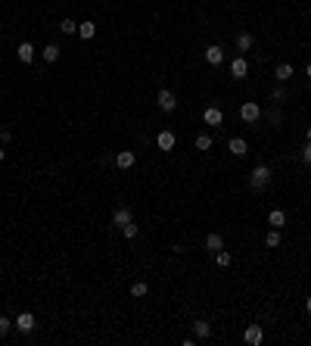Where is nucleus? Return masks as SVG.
<instances>
[{
    "label": "nucleus",
    "mask_w": 311,
    "mask_h": 346,
    "mask_svg": "<svg viewBox=\"0 0 311 346\" xmlns=\"http://www.w3.org/2000/svg\"><path fill=\"white\" fill-rule=\"evenodd\" d=\"M271 181H274V172H271V166H255V169L249 172V187H252L255 193L268 190V187H271Z\"/></svg>",
    "instance_id": "1"
},
{
    "label": "nucleus",
    "mask_w": 311,
    "mask_h": 346,
    "mask_svg": "<svg viewBox=\"0 0 311 346\" xmlns=\"http://www.w3.org/2000/svg\"><path fill=\"white\" fill-rule=\"evenodd\" d=\"M240 119H243L246 125H255V122L262 119V106L255 103V100H246V103L240 106Z\"/></svg>",
    "instance_id": "2"
},
{
    "label": "nucleus",
    "mask_w": 311,
    "mask_h": 346,
    "mask_svg": "<svg viewBox=\"0 0 311 346\" xmlns=\"http://www.w3.org/2000/svg\"><path fill=\"white\" fill-rule=\"evenodd\" d=\"M156 103H159V109H162V113H174V109H177V97L171 94L168 87H162L159 94H156Z\"/></svg>",
    "instance_id": "3"
},
{
    "label": "nucleus",
    "mask_w": 311,
    "mask_h": 346,
    "mask_svg": "<svg viewBox=\"0 0 311 346\" xmlns=\"http://www.w3.org/2000/svg\"><path fill=\"white\" fill-rule=\"evenodd\" d=\"M174 143H177V137H174L171 128H162V131L156 134V147H159L162 153H171V150H174Z\"/></svg>",
    "instance_id": "4"
},
{
    "label": "nucleus",
    "mask_w": 311,
    "mask_h": 346,
    "mask_svg": "<svg viewBox=\"0 0 311 346\" xmlns=\"http://www.w3.org/2000/svg\"><path fill=\"white\" fill-rule=\"evenodd\" d=\"M249 75V63H246V57H233L230 60V78L233 81H243Z\"/></svg>",
    "instance_id": "5"
},
{
    "label": "nucleus",
    "mask_w": 311,
    "mask_h": 346,
    "mask_svg": "<svg viewBox=\"0 0 311 346\" xmlns=\"http://www.w3.org/2000/svg\"><path fill=\"white\" fill-rule=\"evenodd\" d=\"M13 324H16V331H19V334H31L34 327H38V321H34V315H31V312H19Z\"/></svg>",
    "instance_id": "6"
},
{
    "label": "nucleus",
    "mask_w": 311,
    "mask_h": 346,
    "mask_svg": "<svg viewBox=\"0 0 311 346\" xmlns=\"http://www.w3.org/2000/svg\"><path fill=\"white\" fill-rule=\"evenodd\" d=\"M203 122L209 125V128H218V125H224V113L218 106H206L203 109Z\"/></svg>",
    "instance_id": "7"
},
{
    "label": "nucleus",
    "mask_w": 311,
    "mask_h": 346,
    "mask_svg": "<svg viewBox=\"0 0 311 346\" xmlns=\"http://www.w3.org/2000/svg\"><path fill=\"white\" fill-rule=\"evenodd\" d=\"M34 57H38V50L31 47V41H22L19 47H16V60H19V63L31 66V63H34Z\"/></svg>",
    "instance_id": "8"
},
{
    "label": "nucleus",
    "mask_w": 311,
    "mask_h": 346,
    "mask_svg": "<svg viewBox=\"0 0 311 346\" xmlns=\"http://www.w3.org/2000/svg\"><path fill=\"white\" fill-rule=\"evenodd\" d=\"M243 340H246L249 346H262V340H265V327H262V324H249L246 331H243Z\"/></svg>",
    "instance_id": "9"
},
{
    "label": "nucleus",
    "mask_w": 311,
    "mask_h": 346,
    "mask_svg": "<svg viewBox=\"0 0 311 346\" xmlns=\"http://www.w3.org/2000/svg\"><path fill=\"white\" fill-rule=\"evenodd\" d=\"M206 63L209 66H221L224 63V47L221 44H209L206 47Z\"/></svg>",
    "instance_id": "10"
},
{
    "label": "nucleus",
    "mask_w": 311,
    "mask_h": 346,
    "mask_svg": "<svg viewBox=\"0 0 311 346\" xmlns=\"http://www.w3.org/2000/svg\"><path fill=\"white\" fill-rule=\"evenodd\" d=\"M134 162H137V153H134V150H121V153H115V166H118L121 172L134 169Z\"/></svg>",
    "instance_id": "11"
},
{
    "label": "nucleus",
    "mask_w": 311,
    "mask_h": 346,
    "mask_svg": "<svg viewBox=\"0 0 311 346\" xmlns=\"http://www.w3.org/2000/svg\"><path fill=\"white\" fill-rule=\"evenodd\" d=\"M128 222H134V215H131V209H128V206H115V212H112V225L121 231Z\"/></svg>",
    "instance_id": "12"
},
{
    "label": "nucleus",
    "mask_w": 311,
    "mask_h": 346,
    "mask_svg": "<svg viewBox=\"0 0 311 346\" xmlns=\"http://www.w3.org/2000/svg\"><path fill=\"white\" fill-rule=\"evenodd\" d=\"M218 250H224V237L218 231L206 234V253H218Z\"/></svg>",
    "instance_id": "13"
},
{
    "label": "nucleus",
    "mask_w": 311,
    "mask_h": 346,
    "mask_svg": "<svg viewBox=\"0 0 311 346\" xmlns=\"http://www.w3.org/2000/svg\"><path fill=\"white\" fill-rule=\"evenodd\" d=\"M227 150H230L233 156H246V153H249V143H246L243 137H230V140H227Z\"/></svg>",
    "instance_id": "14"
},
{
    "label": "nucleus",
    "mask_w": 311,
    "mask_h": 346,
    "mask_svg": "<svg viewBox=\"0 0 311 346\" xmlns=\"http://www.w3.org/2000/svg\"><path fill=\"white\" fill-rule=\"evenodd\" d=\"M209 334H212V324H209L206 318L193 321V337H196V340H209Z\"/></svg>",
    "instance_id": "15"
},
{
    "label": "nucleus",
    "mask_w": 311,
    "mask_h": 346,
    "mask_svg": "<svg viewBox=\"0 0 311 346\" xmlns=\"http://www.w3.org/2000/svg\"><path fill=\"white\" fill-rule=\"evenodd\" d=\"M252 47H255V38H252L249 31H240V34H236V50H240V53H249Z\"/></svg>",
    "instance_id": "16"
},
{
    "label": "nucleus",
    "mask_w": 311,
    "mask_h": 346,
    "mask_svg": "<svg viewBox=\"0 0 311 346\" xmlns=\"http://www.w3.org/2000/svg\"><path fill=\"white\" fill-rule=\"evenodd\" d=\"M268 225L283 231V225H286V212H283V209H271V212H268Z\"/></svg>",
    "instance_id": "17"
},
{
    "label": "nucleus",
    "mask_w": 311,
    "mask_h": 346,
    "mask_svg": "<svg viewBox=\"0 0 311 346\" xmlns=\"http://www.w3.org/2000/svg\"><path fill=\"white\" fill-rule=\"evenodd\" d=\"M292 72H296V69H292V63H280V66H277V72H274V78H277V81L283 84V81H289V78H292Z\"/></svg>",
    "instance_id": "18"
},
{
    "label": "nucleus",
    "mask_w": 311,
    "mask_h": 346,
    "mask_svg": "<svg viewBox=\"0 0 311 346\" xmlns=\"http://www.w3.org/2000/svg\"><path fill=\"white\" fill-rule=\"evenodd\" d=\"M146 293H150V284L146 281H131V296L134 300H143Z\"/></svg>",
    "instance_id": "19"
},
{
    "label": "nucleus",
    "mask_w": 311,
    "mask_h": 346,
    "mask_svg": "<svg viewBox=\"0 0 311 346\" xmlns=\"http://www.w3.org/2000/svg\"><path fill=\"white\" fill-rule=\"evenodd\" d=\"M59 53H63V50H59L56 44H47V47L41 50V57H44V63H56V60H59Z\"/></svg>",
    "instance_id": "20"
},
{
    "label": "nucleus",
    "mask_w": 311,
    "mask_h": 346,
    "mask_svg": "<svg viewBox=\"0 0 311 346\" xmlns=\"http://www.w3.org/2000/svg\"><path fill=\"white\" fill-rule=\"evenodd\" d=\"M78 34H81V41H90L97 34V25L94 22H78Z\"/></svg>",
    "instance_id": "21"
},
{
    "label": "nucleus",
    "mask_w": 311,
    "mask_h": 346,
    "mask_svg": "<svg viewBox=\"0 0 311 346\" xmlns=\"http://www.w3.org/2000/svg\"><path fill=\"white\" fill-rule=\"evenodd\" d=\"M265 246H268V250H277V246H280V228H271V231H268Z\"/></svg>",
    "instance_id": "22"
},
{
    "label": "nucleus",
    "mask_w": 311,
    "mask_h": 346,
    "mask_svg": "<svg viewBox=\"0 0 311 346\" xmlns=\"http://www.w3.org/2000/svg\"><path fill=\"white\" fill-rule=\"evenodd\" d=\"M215 262H218V268H230V262H233V256H230V253H227V250H218V253H215Z\"/></svg>",
    "instance_id": "23"
},
{
    "label": "nucleus",
    "mask_w": 311,
    "mask_h": 346,
    "mask_svg": "<svg viewBox=\"0 0 311 346\" xmlns=\"http://www.w3.org/2000/svg\"><path fill=\"white\" fill-rule=\"evenodd\" d=\"M137 234H140V228H137L134 222H128V225L121 228V237H125V240H134V237H137Z\"/></svg>",
    "instance_id": "24"
},
{
    "label": "nucleus",
    "mask_w": 311,
    "mask_h": 346,
    "mask_svg": "<svg viewBox=\"0 0 311 346\" xmlns=\"http://www.w3.org/2000/svg\"><path fill=\"white\" fill-rule=\"evenodd\" d=\"M59 31H63V34H78V22H75V19H63V22H59Z\"/></svg>",
    "instance_id": "25"
},
{
    "label": "nucleus",
    "mask_w": 311,
    "mask_h": 346,
    "mask_svg": "<svg viewBox=\"0 0 311 346\" xmlns=\"http://www.w3.org/2000/svg\"><path fill=\"white\" fill-rule=\"evenodd\" d=\"M193 143H196V150H212V137L209 134H196Z\"/></svg>",
    "instance_id": "26"
},
{
    "label": "nucleus",
    "mask_w": 311,
    "mask_h": 346,
    "mask_svg": "<svg viewBox=\"0 0 311 346\" xmlns=\"http://www.w3.org/2000/svg\"><path fill=\"white\" fill-rule=\"evenodd\" d=\"M13 327H16V324H13V318H7V315H0V337H7V334L13 331Z\"/></svg>",
    "instance_id": "27"
},
{
    "label": "nucleus",
    "mask_w": 311,
    "mask_h": 346,
    "mask_svg": "<svg viewBox=\"0 0 311 346\" xmlns=\"http://www.w3.org/2000/svg\"><path fill=\"white\" fill-rule=\"evenodd\" d=\"M271 100H274V106H280V103L286 100V90H283V87H274V90H271Z\"/></svg>",
    "instance_id": "28"
},
{
    "label": "nucleus",
    "mask_w": 311,
    "mask_h": 346,
    "mask_svg": "<svg viewBox=\"0 0 311 346\" xmlns=\"http://www.w3.org/2000/svg\"><path fill=\"white\" fill-rule=\"evenodd\" d=\"M10 140H13V131L7 128V125H4V128H0V143H4V147H7Z\"/></svg>",
    "instance_id": "29"
},
{
    "label": "nucleus",
    "mask_w": 311,
    "mask_h": 346,
    "mask_svg": "<svg viewBox=\"0 0 311 346\" xmlns=\"http://www.w3.org/2000/svg\"><path fill=\"white\" fill-rule=\"evenodd\" d=\"M302 162H305V166H311V143H305V147H302Z\"/></svg>",
    "instance_id": "30"
},
{
    "label": "nucleus",
    "mask_w": 311,
    "mask_h": 346,
    "mask_svg": "<svg viewBox=\"0 0 311 346\" xmlns=\"http://www.w3.org/2000/svg\"><path fill=\"white\" fill-rule=\"evenodd\" d=\"M7 159V147H4V143H0V162H4Z\"/></svg>",
    "instance_id": "31"
},
{
    "label": "nucleus",
    "mask_w": 311,
    "mask_h": 346,
    "mask_svg": "<svg viewBox=\"0 0 311 346\" xmlns=\"http://www.w3.org/2000/svg\"><path fill=\"white\" fill-rule=\"evenodd\" d=\"M305 312H308V315H311V296H308V300H305Z\"/></svg>",
    "instance_id": "32"
},
{
    "label": "nucleus",
    "mask_w": 311,
    "mask_h": 346,
    "mask_svg": "<svg viewBox=\"0 0 311 346\" xmlns=\"http://www.w3.org/2000/svg\"><path fill=\"white\" fill-rule=\"evenodd\" d=\"M305 137H308V143H311V125H308V128H305Z\"/></svg>",
    "instance_id": "33"
},
{
    "label": "nucleus",
    "mask_w": 311,
    "mask_h": 346,
    "mask_svg": "<svg viewBox=\"0 0 311 346\" xmlns=\"http://www.w3.org/2000/svg\"><path fill=\"white\" fill-rule=\"evenodd\" d=\"M305 75H308V78H311V63H308V66H305Z\"/></svg>",
    "instance_id": "34"
}]
</instances>
